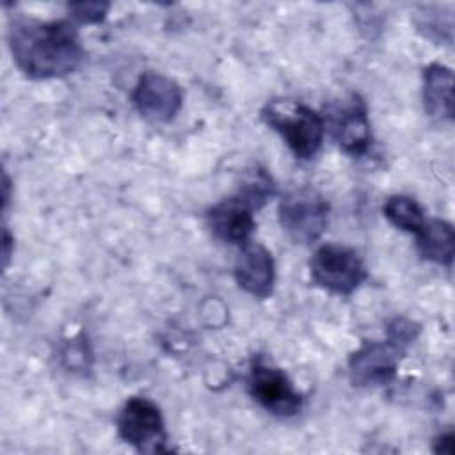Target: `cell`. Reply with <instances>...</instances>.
I'll return each instance as SVG.
<instances>
[{
  "instance_id": "cell-15",
  "label": "cell",
  "mask_w": 455,
  "mask_h": 455,
  "mask_svg": "<svg viewBox=\"0 0 455 455\" xmlns=\"http://www.w3.org/2000/svg\"><path fill=\"white\" fill-rule=\"evenodd\" d=\"M236 194L243 197L254 210H259L275 194V185L272 176L263 167L254 165L243 172Z\"/></svg>"
},
{
  "instance_id": "cell-14",
  "label": "cell",
  "mask_w": 455,
  "mask_h": 455,
  "mask_svg": "<svg viewBox=\"0 0 455 455\" xmlns=\"http://www.w3.org/2000/svg\"><path fill=\"white\" fill-rule=\"evenodd\" d=\"M384 217L398 229L407 233H418L423 222L427 220L423 217V210L418 204L416 199L409 196H391L384 203Z\"/></svg>"
},
{
  "instance_id": "cell-18",
  "label": "cell",
  "mask_w": 455,
  "mask_h": 455,
  "mask_svg": "<svg viewBox=\"0 0 455 455\" xmlns=\"http://www.w3.org/2000/svg\"><path fill=\"white\" fill-rule=\"evenodd\" d=\"M89 355L91 354L87 352V345L80 339H73L66 347V350L62 354V359L68 364V368H82L84 370V368H89V364H87Z\"/></svg>"
},
{
  "instance_id": "cell-16",
  "label": "cell",
  "mask_w": 455,
  "mask_h": 455,
  "mask_svg": "<svg viewBox=\"0 0 455 455\" xmlns=\"http://www.w3.org/2000/svg\"><path fill=\"white\" fill-rule=\"evenodd\" d=\"M108 9H110L108 2H75L68 5L71 18L87 25L103 21Z\"/></svg>"
},
{
  "instance_id": "cell-17",
  "label": "cell",
  "mask_w": 455,
  "mask_h": 455,
  "mask_svg": "<svg viewBox=\"0 0 455 455\" xmlns=\"http://www.w3.org/2000/svg\"><path fill=\"white\" fill-rule=\"evenodd\" d=\"M418 334H419V323L409 318L398 316L387 323V338L400 343L405 348H409L416 341Z\"/></svg>"
},
{
  "instance_id": "cell-20",
  "label": "cell",
  "mask_w": 455,
  "mask_h": 455,
  "mask_svg": "<svg viewBox=\"0 0 455 455\" xmlns=\"http://www.w3.org/2000/svg\"><path fill=\"white\" fill-rule=\"evenodd\" d=\"M11 236L7 231H4V265H7L9 256H11Z\"/></svg>"
},
{
  "instance_id": "cell-7",
  "label": "cell",
  "mask_w": 455,
  "mask_h": 455,
  "mask_svg": "<svg viewBox=\"0 0 455 455\" xmlns=\"http://www.w3.org/2000/svg\"><path fill=\"white\" fill-rule=\"evenodd\" d=\"M247 387L251 396L265 411L275 416L288 418L297 414L302 407L304 398L293 387L288 375L263 357L252 361L247 375Z\"/></svg>"
},
{
  "instance_id": "cell-19",
  "label": "cell",
  "mask_w": 455,
  "mask_h": 455,
  "mask_svg": "<svg viewBox=\"0 0 455 455\" xmlns=\"http://www.w3.org/2000/svg\"><path fill=\"white\" fill-rule=\"evenodd\" d=\"M453 448H455V435H453V432H444L439 437H435V441H434V451L435 453L451 455Z\"/></svg>"
},
{
  "instance_id": "cell-5",
  "label": "cell",
  "mask_w": 455,
  "mask_h": 455,
  "mask_svg": "<svg viewBox=\"0 0 455 455\" xmlns=\"http://www.w3.org/2000/svg\"><path fill=\"white\" fill-rule=\"evenodd\" d=\"M309 274L315 284L336 295H350L366 279V268L359 254L336 243H325L315 251Z\"/></svg>"
},
{
  "instance_id": "cell-4",
  "label": "cell",
  "mask_w": 455,
  "mask_h": 455,
  "mask_svg": "<svg viewBox=\"0 0 455 455\" xmlns=\"http://www.w3.org/2000/svg\"><path fill=\"white\" fill-rule=\"evenodd\" d=\"M325 132L332 140L350 156H361L368 151L371 142V130L368 119V108L364 100L348 92L325 105L323 114Z\"/></svg>"
},
{
  "instance_id": "cell-1",
  "label": "cell",
  "mask_w": 455,
  "mask_h": 455,
  "mask_svg": "<svg viewBox=\"0 0 455 455\" xmlns=\"http://www.w3.org/2000/svg\"><path fill=\"white\" fill-rule=\"evenodd\" d=\"M7 41L18 69L34 80L66 76L85 57L78 32L68 21L14 20Z\"/></svg>"
},
{
  "instance_id": "cell-13",
  "label": "cell",
  "mask_w": 455,
  "mask_h": 455,
  "mask_svg": "<svg viewBox=\"0 0 455 455\" xmlns=\"http://www.w3.org/2000/svg\"><path fill=\"white\" fill-rule=\"evenodd\" d=\"M416 247L423 259L450 267L455 251V233L450 222L428 219L416 233Z\"/></svg>"
},
{
  "instance_id": "cell-3",
  "label": "cell",
  "mask_w": 455,
  "mask_h": 455,
  "mask_svg": "<svg viewBox=\"0 0 455 455\" xmlns=\"http://www.w3.org/2000/svg\"><path fill=\"white\" fill-rule=\"evenodd\" d=\"M329 204L323 196L311 187L288 190L279 203V224L295 243L316 242L327 228Z\"/></svg>"
},
{
  "instance_id": "cell-6",
  "label": "cell",
  "mask_w": 455,
  "mask_h": 455,
  "mask_svg": "<svg viewBox=\"0 0 455 455\" xmlns=\"http://www.w3.org/2000/svg\"><path fill=\"white\" fill-rule=\"evenodd\" d=\"M119 437L139 451H167L165 425L155 402L144 396H132L124 402L116 418Z\"/></svg>"
},
{
  "instance_id": "cell-10",
  "label": "cell",
  "mask_w": 455,
  "mask_h": 455,
  "mask_svg": "<svg viewBox=\"0 0 455 455\" xmlns=\"http://www.w3.org/2000/svg\"><path fill=\"white\" fill-rule=\"evenodd\" d=\"M252 212L254 208L243 197L235 194L208 210V228L215 238L226 243L243 245L249 242L256 228Z\"/></svg>"
},
{
  "instance_id": "cell-2",
  "label": "cell",
  "mask_w": 455,
  "mask_h": 455,
  "mask_svg": "<svg viewBox=\"0 0 455 455\" xmlns=\"http://www.w3.org/2000/svg\"><path fill=\"white\" fill-rule=\"evenodd\" d=\"M261 121L272 128L300 160L313 158L322 148L325 126L318 112L295 100H272L261 112Z\"/></svg>"
},
{
  "instance_id": "cell-9",
  "label": "cell",
  "mask_w": 455,
  "mask_h": 455,
  "mask_svg": "<svg viewBox=\"0 0 455 455\" xmlns=\"http://www.w3.org/2000/svg\"><path fill=\"white\" fill-rule=\"evenodd\" d=\"M132 101L146 121L169 123L183 105V91L176 80L156 71H146L137 80Z\"/></svg>"
},
{
  "instance_id": "cell-8",
  "label": "cell",
  "mask_w": 455,
  "mask_h": 455,
  "mask_svg": "<svg viewBox=\"0 0 455 455\" xmlns=\"http://www.w3.org/2000/svg\"><path fill=\"white\" fill-rule=\"evenodd\" d=\"M407 352L400 343L364 341L348 359V375L354 386H382L395 379L398 363Z\"/></svg>"
},
{
  "instance_id": "cell-11",
  "label": "cell",
  "mask_w": 455,
  "mask_h": 455,
  "mask_svg": "<svg viewBox=\"0 0 455 455\" xmlns=\"http://www.w3.org/2000/svg\"><path fill=\"white\" fill-rule=\"evenodd\" d=\"M235 279L243 291L267 299L275 281V265L270 251L259 243H243L235 263Z\"/></svg>"
},
{
  "instance_id": "cell-12",
  "label": "cell",
  "mask_w": 455,
  "mask_h": 455,
  "mask_svg": "<svg viewBox=\"0 0 455 455\" xmlns=\"http://www.w3.org/2000/svg\"><path fill=\"white\" fill-rule=\"evenodd\" d=\"M423 107L425 112L439 121L453 119V71L439 62L423 69Z\"/></svg>"
}]
</instances>
